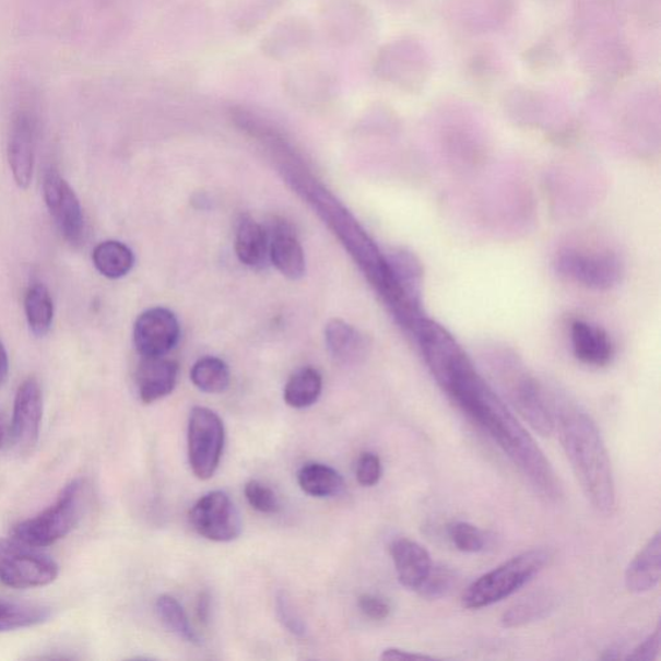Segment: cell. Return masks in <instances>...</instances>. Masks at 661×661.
Here are the masks:
<instances>
[{"mask_svg":"<svg viewBox=\"0 0 661 661\" xmlns=\"http://www.w3.org/2000/svg\"><path fill=\"white\" fill-rule=\"evenodd\" d=\"M426 367L447 396L493 438L535 492L557 500L560 486L550 460L528 429L518 422L458 340L440 345Z\"/></svg>","mask_w":661,"mask_h":661,"instance_id":"1","label":"cell"},{"mask_svg":"<svg viewBox=\"0 0 661 661\" xmlns=\"http://www.w3.org/2000/svg\"><path fill=\"white\" fill-rule=\"evenodd\" d=\"M554 425L566 457L592 508L602 516L616 509L613 464L592 416L557 387H548Z\"/></svg>","mask_w":661,"mask_h":661,"instance_id":"2","label":"cell"},{"mask_svg":"<svg viewBox=\"0 0 661 661\" xmlns=\"http://www.w3.org/2000/svg\"><path fill=\"white\" fill-rule=\"evenodd\" d=\"M483 361L504 396L526 423L540 436L556 430L548 387L529 371L518 355L504 346H493Z\"/></svg>","mask_w":661,"mask_h":661,"instance_id":"3","label":"cell"},{"mask_svg":"<svg viewBox=\"0 0 661 661\" xmlns=\"http://www.w3.org/2000/svg\"><path fill=\"white\" fill-rule=\"evenodd\" d=\"M550 560L551 553L546 550L518 554L473 581L461 597V605L468 610H480L508 599L542 573Z\"/></svg>","mask_w":661,"mask_h":661,"instance_id":"4","label":"cell"},{"mask_svg":"<svg viewBox=\"0 0 661 661\" xmlns=\"http://www.w3.org/2000/svg\"><path fill=\"white\" fill-rule=\"evenodd\" d=\"M84 483L74 480L63 487L54 506L14 526L13 539L34 548H46L66 538L81 520Z\"/></svg>","mask_w":661,"mask_h":661,"instance_id":"5","label":"cell"},{"mask_svg":"<svg viewBox=\"0 0 661 661\" xmlns=\"http://www.w3.org/2000/svg\"><path fill=\"white\" fill-rule=\"evenodd\" d=\"M553 267L563 279L593 291L613 290L624 276L623 261L613 252L567 247L554 256Z\"/></svg>","mask_w":661,"mask_h":661,"instance_id":"6","label":"cell"},{"mask_svg":"<svg viewBox=\"0 0 661 661\" xmlns=\"http://www.w3.org/2000/svg\"><path fill=\"white\" fill-rule=\"evenodd\" d=\"M37 550L16 539H0V581L14 589L52 585L59 566Z\"/></svg>","mask_w":661,"mask_h":661,"instance_id":"7","label":"cell"},{"mask_svg":"<svg viewBox=\"0 0 661 661\" xmlns=\"http://www.w3.org/2000/svg\"><path fill=\"white\" fill-rule=\"evenodd\" d=\"M225 428L222 418L210 409L194 408L188 426V455L191 472L198 480L213 477L222 460Z\"/></svg>","mask_w":661,"mask_h":661,"instance_id":"8","label":"cell"},{"mask_svg":"<svg viewBox=\"0 0 661 661\" xmlns=\"http://www.w3.org/2000/svg\"><path fill=\"white\" fill-rule=\"evenodd\" d=\"M189 520L198 534L211 542L229 543L241 532L239 511L224 492L202 496L191 508Z\"/></svg>","mask_w":661,"mask_h":661,"instance_id":"9","label":"cell"},{"mask_svg":"<svg viewBox=\"0 0 661 661\" xmlns=\"http://www.w3.org/2000/svg\"><path fill=\"white\" fill-rule=\"evenodd\" d=\"M43 196L62 237L71 246H80L85 232L82 205L74 189L55 168L46 170Z\"/></svg>","mask_w":661,"mask_h":661,"instance_id":"10","label":"cell"},{"mask_svg":"<svg viewBox=\"0 0 661 661\" xmlns=\"http://www.w3.org/2000/svg\"><path fill=\"white\" fill-rule=\"evenodd\" d=\"M180 339L179 321L165 308L149 309L133 327V343L141 357H165Z\"/></svg>","mask_w":661,"mask_h":661,"instance_id":"11","label":"cell"},{"mask_svg":"<svg viewBox=\"0 0 661 661\" xmlns=\"http://www.w3.org/2000/svg\"><path fill=\"white\" fill-rule=\"evenodd\" d=\"M315 42L309 20L302 16L284 17L262 37L260 49L269 60L294 61L307 54Z\"/></svg>","mask_w":661,"mask_h":661,"instance_id":"12","label":"cell"},{"mask_svg":"<svg viewBox=\"0 0 661 661\" xmlns=\"http://www.w3.org/2000/svg\"><path fill=\"white\" fill-rule=\"evenodd\" d=\"M283 88L297 103L321 105L335 96L339 84L335 74L322 63L305 62L287 70Z\"/></svg>","mask_w":661,"mask_h":661,"instance_id":"13","label":"cell"},{"mask_svg":"<svg viewBox=\"0 0 661 661\" xmlns=\"http://www.w3.org/2000/svg\"><path fill=\"white\" fill-rule=\"evenodd\" d=\"M43 394L37 379L28 378L14 397L12 435L20 452L31 453L39 440Z\"/></svg>","mask_w":661,"mask_h":661,"instance_id":"14","label":"cell"},{"mask_svg":"<svg viewBox=\"0 0 661 661\" xmlns=\"http://www.w3.org/2000/svg\"><path fill=\"white\" fill-rule=\"evenodd\" d=\"M37 120L27 109L14 113L9 137V162L14 182L20 189L31 187L35 163Z\"/></svg>","mask_w":661,"mask_h":661,"instance_id":"15","label":"cell"},{"mask_svg":"<svg viewBox=\"0 0 661 661\" xmlns=\"http://www.w3.org/2000/svg\"><path fill=\"white\" fill-rule=\"evenodd\" d=\"M319 16L327 38L339 46L351 45L358 39L367 21L361 0H321Z\"/></svg>","mask_w":661,"mask_h":661,"instance_id":"16","label":"cell"},{"mask_svg":"<svg viewBox=\"0 0 661 661\" xmlns=\"http://www.w3.org/2000/svg\"><path fill=\"white\" fill-rule=\"evenodd\" d=\"M570 341L575 358L587 366L605 367L614 358L615 346L601 326L575 319L570 324Z\"/></svg>","mask_w":661,"mask_h":661,"instance_id":"17","label":"cell"},{"mask_svg":"<svg viewBox=\"0 0 661 661\" xmlns=\"http://www.w3.org/2000/svg\"><path fill=\"white\" fill-rule=\"evenodd\" d=\"M390 556L401 585L417 592L433 567L429 552L414 540L401 538L390 544Z\"/></svg>","mask_w":661,"mask_h":661,"instance_id":"18","label":"cell"},{"mask_svg":"<svg viewBox=\"0 0 661 661\" xmlns=\"http://www.w3.org/2000/svg\"><path fill=\"white\" fill-rule=\"evenodd\" d=\"M179 366L166 357H142L137 386L140 400L151 404L174 392Z\"/></svg>","mask_w":661,"mask_h":661,"instance_id":"19","label":"cell"},{"mask_svg":"<svg viewBox=\"0 0 661 661\" xmlns=\"http://www.w3.org/2000/svg\"><path fill=\"white\" fill-rule=\"evenodd\" d=\"M661 579V535L660 531L639 551L625 570V587L628 591L641 594L652 591Z\"/></svg>","mask_w":661,"mask_h":661,"instance_id":"20","label":"cell"},{"mask_svg":"<svg viewBox=\"0 0 661 661\" xmlns=\"http://www.w3.org/2000/svg\"><path fill=\"white\" fill-rule=\"evenodd\" d=\"M270 260L290 280H300L305 274V256L300 241L284 223L275 225L270 238Z\"/></svg>","mask_w":661,"mask_h":661,"instance_id":"21","label":"cell"},{"mask_svg":"<svg viewBox=\"0 0 661 661\" xmlns=\"http://www.w3.org/2000/svg\"><path fill=\"white\" fill-rule=\"evenodd\" d=\"M236 251L245 265L264 268L270 259L269 233L253 219L245 217L238 226Z\"/></svg>","mask_w":661,"mask_h":661,"instance_id":"22","label":"cell"},{"mask_svg":"<svg viewBox=\"0 0 661 661\" xmlns=\"http://www.w3.org/2000/svg\"><path fill=\"white\" fill-rule=\"evenodd\" d=\"M326 343L333 357L344 364H352L364 357L368 347L366 338L340 319H332L327 324Z\"/></svg>","mask_w":661,"mask_h":661,"instance_id":"23","label":"cell"},{"mask_svg":"<svg viewBox=\"0 0 661 661\" xmlns=\"http://www.w3.org/2000/svg\"><path fill=\"white\" fill-rule=\"evenodd\" d=\"M322 376L312 367L298 369L284 387V402L290 408L302 410L312 406L322 393Z\"/></svg>","mask_w":661,"mask_h":661,"instance_id":"24","label":"cell"},{"mask_svg":"<svg viewBox=\"0 0 661 661\" xmlns=\"http://www.w3.org/2000/svg\"><path fill=\"white\" fill-rule=\"evenodd\" d=\"M92 260L98 273L109 280L122 279L131 272L134 264L130 248L118 240H105L96 246Z\"/></svg>","mask_w":661,"mask_h":661,"instance_id":"25","label":"cell"},{"mask_svg":"<svg viewBox=\"0 0 661 661\" xmlns=\"http://www.w3.org/2000/svg\"><path fill=\"white\" fill-rule=\"evenodd\" d=\"M298 486L312 497L338 495L344 486V480L335 469L321 464H305L297 473Z\"/></svg>","mask_w":661,"mask_h":661,"instance_id":"26","label":"cell"},{"mask_svg":"<svg viewBox=\"0 0 661 661\" xmlns=\"http://www.w3.org/2000/svg\"><path fill=\"white\" fill-rule=\"evenodd\" d=\"M25 316L28 329L35 337H46L54 322V302L51 294L42 283H34L25 295Z\"/></svg>","mask_w":661,"mask_h":661,"instance_id":"27","label":"cell"},{"mask_svg":"<svg viewBox=\"0 0 661 661\" xmlns=\"http://www.w3.org/2000/svg\"><path fill=\"white\" fill-rule=\"evenodd\" d=\"M287 2L288 0H247L234 16V26L241 34H251L272 20Z\"/></svg>","mask_w":661,"mask_h":661,"instance_id":"28","label":"cell"},{"mask_svg":"<svg viewBox=\"0 0 661 661\" xmlns=\"http://www.w3.org/2000/svg\"><path fill=\"white\" fill-rule=\"evenodd\" d=\"M191 381L204 393H223L231 383L229 367L225 362L215 357L199 359L191 368Z\"/></svg>","mask_w":661,"mask_h":661,"instance_id":"29","label":"cell"},{"mask_svg":"<svg viewBox=\"0 0 661 661\" xmlns=\"http://www.w3.org/2000/svg\"><path fill=\"white\" fill-rule=\"evenodd\" d=\"M156 613L160 619L174 635L184 639L185 642L199 644V637L193 627H191L189 617L180 605L179 601L173 595L163 594L156 600Z\"/></svg>","mask_w":661,"mask_h":661,"instance_id":"30","label":"cell"},{"mask_svg":"<svg viewBox=\"0 0 661 661\" xmlns=\"http://www.w3.org/2000/svg\"><path fill=\"white\" fill-rule=\"evenodd\" d=\"M46 609L0 601V632L33 627L48 619Z\"/></svg>","mask_w":661,"mask_h":661,"instance_id":"31","label":"cell"},{"mask_svg":"<svg viewBox=\"0 0 661 661\" xmlns=\"http://www.w3.org/2000/svg\"><path fill=\"white\" fill-rule=\"evenodd\" d=\"M553 607L548 597H534V599L524 600L510 607L501 617L503 627L518 628L522 625L542 619Z\"/></svg>","mask_w":661,"mask_h":661,"instance_id":"32","label":"cell"},{"mask_svg":"<svg viewBox=\"0 0 661 661\" xmlns=\"http://www.w3.org/2000/svg\"><path fill=\"white\" fill-rule=\"evenodd\" d=\"M451 542L460 552L479 553L485 550L486 536L472 523L455 522L449 528Z\"/></svg>","mask_w":661,"mask_h":661,"instance_id":"33","label":"cell"},{"mask_svg":"<svg viewBox=\"0 0 661 661\" xmlns=\"http://www.w3.org/2000/svg\"><path fill=\"white\" fill-rule=\"evenodd\" d=\"M245 495L248 504L264 515H274L280 510L281 504L279 497L272 488L259 481H250L245 487Z\"/></svg>","mask_w":661,"mask_h":661,"instance_id":"34","label":"cell"},{"mask_svg":"<svg viewBox=\"0 0 661 661\" xmlns=\"http://www.w3.org/2000/svg\"><path fill=\"white\" fill-rule=\"evenodd\" d=\"M455 585V574L450 568L433 566L422 587L417 589L424 599L438 600L451 592Z\"/></svg>","mask_w":661,"mask_h":661,"instance_id":"35","label":"cell"},{"mask_svg":"<svg viewBox=\"0 0 661 661\" xmlns=\"http://www.w3.org/2000/svg\"><path fill=\"white\" fill-rule=\"evenodd\" d=\"M275 607L276 614H279L284 628L297 637L305 635L307 628H305L300 615L297 614V611L294 609L293 603L290 602L286 594L280 593L276 595Z\"/></svg>","mask_w":661,"mask_h":661,"instance_id":"36","label":"cell"},{"mask_svg":"<svg viewBox=\"0 0 661 661\" xmlns=\"http://www.w3.org/2000/svg\"><path fill=\"white\" fill-rule=\"evenodd\" d=\"M381 473V460L378 455L374 452H364L361 455L357 463V471H355L359 485L365 487L378 485Z\"/></svg>","mask_w":661,"mask_h":661,"instance_id":"37","label":"cell"},{"mask_svg":"<svg viewBox=\"0 0 661 661\" xmlns=\"http://www.w3.org/2000/svg\"><path fill=\"white\" fill-rule=\"evenodd\" d=\"M661 650V625L658 623L656 630L646 637L625 660L630 661H653L660 657Z\"/></svg>","mask_w":661,"mask_h":661,"instance_id":"38","label":"cell"},{"mask_svg":"<svg viewBox=\"0 0 661 661\" xmlns=\"http://www.w3.org/2000/svg\"><path fill=\"white\" fill-rule=\"evenodd\" d=\"M358 606L368 619L375 622L386 621L390 614V606L386 600L378 595L364 594L359 597Z\"/></svg>","mask_w":661,"mask_h":661,"instance_id":"39","label":"cell"},{"mask_svg":"<svg viewBox=\"0 0 661 661\" xmlns=\"http://www.w3.org/2000/svg\"><path fill=\"white\" fill-rule=\"evenodd\" d=\"M381 660H435V657L424 656V653L411 652L408 650L390 648L383 650L380 657Z\"/></svg>","mask_w":661,"mask_h":661,"instance_id":"40","label":"cell"},{"mask_svg":"<svg viewBox=\"0 0 661 661\" xmlns=\"http://www.w3.org/2000/svg\"><path fill=\"white\" fill-rule=\"evenodd\" d=\"M197 615L199 622L202 624H209L211 616V597L208 592H203L199 595L197 603Z\"/></svg>","mask_w":661,"mask_h":661,"instance_id":"41","label":"cell"},{"mask_svg":"<svg viewBox=\"0 0 661 661\" xmlns=\"http://www.w3.org/2000/svg\"><path fill=\"white\" fill-rule=\"evenodd\" d=\"M9 354H7L5 346L3 345L2 341H0V387L3 386L7 375H9Z\"/></svg>","mask_w":661,"mask_h":661,"instance_id":"42","label":"cell"},{"mask_svg":"<svg viewBox=\"0 0 661 661\" xmlns=\"http://www.w3.org/2000/svg\"><path fill=\"white\" fill-rule=\"evenodd\" d=\"M5 438V425L2 418H0V447H2Z\"/></svg>","mask_w":661,"mask_h":661,"instance_id":"43","label":"cell"}]
</instances>
